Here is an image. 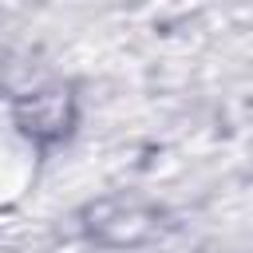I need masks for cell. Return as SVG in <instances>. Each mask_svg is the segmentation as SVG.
Segmentation results:
<instances>
[{
    "label": "cell",
    "mask_w": 253,
    "mask_h": 253,
    "mask_svg": "<svg viewBox=\"0 0 253 253\" xmlns=\"http://www.w3.org/2000/svg\"><path fill=\"white\" fill-rule=\"evenodd\" d=\"M40 166V138L32 123L20 115V107L0 99V210L16 206L28 186L36 182Z\"/></svg>",
    "instance_id": "obj_1"
}]
</instances>
